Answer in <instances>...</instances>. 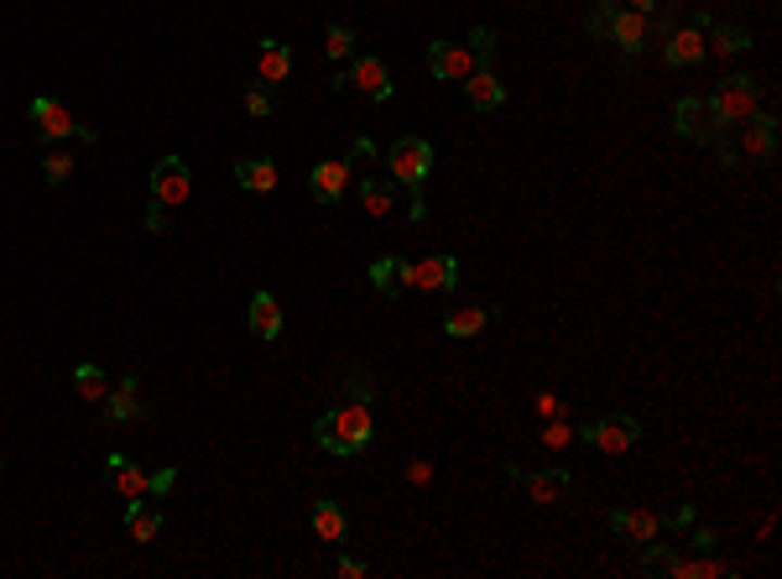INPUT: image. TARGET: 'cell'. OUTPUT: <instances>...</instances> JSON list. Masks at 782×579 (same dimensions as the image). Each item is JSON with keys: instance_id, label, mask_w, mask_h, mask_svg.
<instances>
[{"instance_id": "cell-43", "label": "cell", "mask_w": 782, "mask_h": 579, "mask_svg": "<svg viewBox=\"0 0 782 579\" xmlns=\"http://www.w3.org/2000/svg\"><path fill=\"white\" fill-rule=\"evenodd\" d=\"M407 219H413V225H422V219H428V199H422V188H413V204H407Z\"/></svg>"}, {"instance_id": "cell-7", "label": "cell", "mask_w": 782, "mask_h": 579, "mask_svg": "<svg viewBox=\"0 0 782 579\" xmlns=\"http://www.w3.org/2000/svg\"><path fill=\"white\" fill-rule=\"evenodd\" d=\"M709 105H715V115H720L726 126H741L746 115H756V110H761V84H756L752 74H730V79L715 84Z\"/></svg>"}, {"instance_id": "cell-14", "label": "cell", "mask_w": 782, "mask_h": 579, "mask_svg": "<svg viewBox=\"0 0 782 579\" xmlns=\"http://www.w3.org/2000/svg\"><path fill=\"white\" fill-rule=\"evenodd\" d=\"M704 27H673L668 37H663V58H668V68H694V63H704Z\"/></svg>"}, {"instance_id": "cell-29", "label": "cell", "mask_w": 782, "mask_h": 579, "mask_svg": "<svg viewBox=\"0 0 782 579\" xmlns=\"http://www.w3.org/2000/svg\"><path fill=\"white\" fill-rule=\"evenodd\" d=\"M361 204H365V214H376V219H381V214L391 210V204H396V184H387V178H361Z\"/></svg>"}, {"instance_id": "cell-4", "label": "cell", "mask_w": 782, "mask_h": 579, "mask_svg": "<svg viewBox=\"0 0 782 579\" xmlns=\"http://www.w3.org/2000/svg\"><path fill=\"white\" fill-rule=\"evenodd\" d=\"M673 131L683 136V141H694V147H720L730 136V126L715 115V105H709L704 95H683L673 105Z\"/></svg>"}, {"instance_id": "cell-37", "label": "cell", "mask_w": 782, "mask_h": 579, "mask_svg": "<svg viewBox=\"0 0 782 579\" xmlns=\"http://www.w3.org/2000/svg\"><path fill=\"white\" fill-rule=\"evenodd\" d=\"M173 486H178V470H173V465L147 475V496H152V501H167V496H173Z\"/></svg>"}, {"instance_id": "cell-17", "label": "cell", "mask_w": 782, "mask_h": 579, "mask_svg": "<svg viewBox=\"0 0 782 579\" xmlns=\"http://www.w3.org/2000/svg\"><path fill=\"white\" fill-rule=\"evenodd\" d=\"M610 532L626 538V543H652V538H663V512H647V506L610 512Z\"/></svg>"}, {"instance_id": "cell-5", "label": "cell", "mask_w": 782, "mask_h": 579, "mask_svg": "<svg viewBox=\"0 0 782 579\" xmlns=\"http://www.w3.org/2000/svg\"><path fill=\"white\" fill-rule=\"evenodd\" d=\"M396 288L402 292H449L459 288V262L439 251V256H422V262H396Z\"/></svg>"}, {"instance_id": "cell-24", "label": "cell", "mask_w": 782, "mask_h": 579, "mask_svg": "<svg viewBox=\"0 0 782 579\" xmlns=\"http://www.w3.org/2000/svg\"><path fill=\"white\" fill-rule=\"evenodd\" d=\"M495 318V309L491 303H475V309H454V314H443V335L449 340H475L485 324Z\"/></svg>"}, {"instance_id": "cell-12", "label": "cell", "mask_w": 782, "mask_h": 579, "mask_svg": "<svg viewBox=\"0 0 782 579\" xmlns=\"http://www.w3.org/2000/svg\"><path fill=\"white\" fill-rule=\"evenodd\" d=\"M506 475L527 486V501H532V506H553V501L569 496V486H573L569 470H532L527 475V470H517V465H506Z\"/></svg>"}, {"instance_id": "cell-22", "label": "cell", "mask_w": 782, "mask_h": 579, "mask_svg": "<svg viewBox=\"0 0 782 579\" xmlns=\"http://www.w3.org/2000/svg\"><path fill=\"white\" fill-rule=\"evenodd\" d=\"M465 100H469V110H480V115H485V110H501L506 105V84L495 79V68H475L465 79Z\"/></svg>"}, {"instance_id": "cell-2", "label": "cell", "mask_w": 782, "mask_h": 579, "mask_svg": "<svg viewBox=\"0 0 782 579\" xmlns=\"http://www.w3.org/2000/svg\"><path fill=\"white\" fill-rule=\"evenodd\" d=\"M584 32L616 42L626 58H642L647 53V42H652V16L647 11H631V5H621V0H600L595 11L584 16Z\"/></svg>"}, {"instance_id": "cell-35", "label": "cell", "mask_w": 782, "mask_h": 579, "mask_svg": "<svg viewBox=\"0 0 782 579\" xmlns=\"http://www.w3.org/2000/svg\"><path fill=\"white\" fill-rule=\"evenodd\" d=\"M245 110H251L256 121H266V115L277 110V95H272V84H251V89H245Z\"/></svg>"}, {"instance_id": "cell-42", "label": "cell", "mask_w": 782, "mask_h": 579, "mask_svg": "<svg viewBox=\"0 0 782 579\" xmlns=\"http://www.w3.org/2000/svg\"><path fill=\"white\" fill-rule=\"evenodd\" d=\"M407 480H413V486H428V480H433V465H428V460H413V465H407Z\"/></svg>"}, {"instance_id": "cell-6", "label": "cell", "mask_w": 782, "mask_h": 579, "mask_svg": "<svg viewBox=\"0 0 782 579\" xmlns=\"http://www.w3.org/2000/svg\"><path fill=\"white\" fill-rule=\"evenodd\" d=\"M387 167H391V184H407V188H422L428 173H433V141L422 136H396L387 147Z\"/></svg>"}, {"instance_id": "cell-31", "label": "cell", "mask_w": 782, "mask_h": 579, "mask_svg": "<svg viewBox=\"0 0 782 579\" xmlns=\"http://www.w3.org/2000/svg\"><path fill=\"white\" fill-rule=\"evenodd\" d=\"M370 288L381 292V298H402V288H396V256H381V262H370Z\"/></svg>"}, {"instance_id": "cell-19", "label": "cell", "mask_w": 782, "mask_h": 579, "mask_svg": "<svg viewBox=\"0 0 782 579\" xmlns=\"http://www.w3.org/2000/svg\"><path fill=\"white\" fill-rule=\"evenodd\" d=\"M344 188H350V162H318V167L308 173L313 204H339Z\"/></svg>"}, {"instance_id": "cell-30", "label": "cell", "mask_w": 782, "mask_h": 579, "mask_svg": "<svg viewBox=\"0 0 782 579\" xmlns=\"http://www.w3.org/2000/svg\"><path fill=\"white\" fill-rule=\"evenodd\" d=\"M735 569L730 564H715L709 553L704 558H678V569H673V579H730Z\"/></svg>"}, {"instance_id": "cell-21", "label": "cell", "mask_w": 782, "mask_h": 579, "mask_svg": "<svg viewBox=\"0 0 782 579\" xmlns=\"http://www.w3.org/2000/svg\"><path fill=\"white\" fill-rule=\"evenodd\" d=\"M350 89H361V95H370V100H391V74L381 58H355L350 63Z\"/></svg>"}, {"instance_id": "cell-41", "label": "cell", "mask_w": 782, "mask_h": 579, "mask_svg": "<svg viewBox=\"0 0 782 579\" xmlns=\"http://www.w3.org/2000/svg\"><path fill=\"white\" fill-rule=\"evenodd\" d=\"M339 579H365V558H350V553H339Z\"/></svg>"}, {"instance_id": "cell-10", "label": "cell", "mask_w": 782, "mask_h": 579, "mask_svg": "<svg viewBox=\"0 0 782 579\" xmlns=\"http://www.w3.org/2000/svg\"><path fill=\"white\" fill-rule=\"evenodd\" d=\"M778 158V115L756 110L741 121V162H772Z\"/></svg>"}, {"instance_id": "cell-8", "label": "cell", "mask_w": 782, "mask_h": 579, "mask_svg": "<svg viewBox=\"0 0 782 579\" xmlns=\"http://www.w3.org/2000/svg\"><path fill=\"white\" fill-rule=\"evenodd\" d=\"M26 115H31V126H37V136H42V141H63V136H84V141H100V131H94V126L74 121V115H68V105H58L52 95H37V100L26 105Z\"/></svg>"}, {"instance_id": "cell-3", "label": "cell", "mask_w": 782, "mask_h": 579, "mask_svg": "<svg viewBox=\"0 0 782 579\" xmlns=\"http://www.w3.org/2000/svg\"><path fill=\"white\" fill-rule=\"evenodd\" d=\"M573 439L600 449V454H626V449L642 444V418L636 413H605L595 423H573Z\"/></svg>"}, {"instance_id": "cell-33", "label": "cell", "mask_w": 782, "mask_h": 579, "mask_svg": "<svg viewBox=\"0 0 782 579\" xmlns=\"http://www.w3.org/2000/svg\"><path fill=\"white\" fill-rule=\"evenodd\" d=\"M68 178H74V158H68V152H48V158H42V184L63 188Z\"/></svg>"}, {"instance_id": "cell-36", "label": "cell", "mask_w": 782, "mask_h": 579, "mask_svg": "<svg viewBox=\"0 0 782 579\" xmlns=\"http://www.w3.org/2000/svg\"><path fill=\"white\" fill-rule=\"evenodd\" d=\"M469 53H475V63H480V68H491V58H495V32H491V27H475V32H469Z\"/></svg>"}, {"instance_id": "cell-15", "label": "cell", "mask_w": 782, "mask_h": 579, "mask_svg": "<svg viewBox=\"0 0 782 579\" xmlns=\"http://www.w3.org/2000/svg\"><path fill=\"white\" fill-rule=\"evenodd\" d=\"M245 318H251V335L256 340H282V324H287V314H282V298L277 292H251V309H245Z\"/></svg>"}, {"instance_id": "cell-45", "label": "cell", "mask_w": 782, "mask_h": 579, "mask_svg": "<svg viewBox=\"0 0 782 579\" xmlns=\"http://www.w3.org/2000/svg\"><path fill=\"white\" fill-rule=\"evenodd\" d=\"M621 5H631V11H657V0H621Z\"/></svg>"}, {"instance_id": "cell-39", "label": "cell", "mask_w": 782, "mask_h": 579, "mask_svg": "<svg viewBox=\"0 0 782 579\" xmlns=\"http://www.w3.org/2000/svg\"><path fill=\"white\" fill-rule=\"evenodd\" d=\"M715 543H720V532H715V527H694V532H689V549L715 553Z\"/></svg>"}, {"instance_id": "cell-16", "label": "cell", "mask_w": 782, "mask_h": 579, "mask_svg": "<svg viewBox=\"0 0 782 579\" xmlns=\"http://www.w3.org/2000/svg\"><path fill=\"white\" fill-rule=\"evenodd\" d=\"M147 475H152V470H141L130 454H104V480H110V491H115V496H126V501L147 496Z\"/></svg>"}, {"instance_id": "cell-27", "label": "cell", "mask_w": 782, "mask_h": 579, "mask_svg": "<svg viewBox=\"0 0 782 579\" xmlns=\"http://www.w3.org/2000/svg\"><path fill=\"white\" fill-rule=\"evenodd\" d=\"M704 48H715V53H746L752 48V32L746 27H730V22H709V32H704Z\"/></svg>"}, {"instance_id": "cell-25", "label": "cell", "mask_w": 782, "mask_h": 579, "mask_svg": "<svg viewBox=\"0 0 782 579\" xmlns=\"http://www.w3.org/2000/svg\"><path fill=\"white\" fill-rule=\"evenodd\" d=\"M308 523H313V532L324 538V543H344L350 538V517L339 512V501H313V512H308Z\"/></svg>"}, {"instance_id": "cell-23", "label": "cell", "mask_w": 782, "mask_h": 579, "mask_svg": "<svg viewBox=\"0 0 782 579\" xmlns=\"http://www.w3.org/2000/svg\"><path fill=\"white\" fill-rule=\"evenodd\" d=\"M277 178H282V173H277V162L272 158H240L235 162V184L245 188V193H272Z\"/></svg>"}, {"instance_id": "cell-13", "label": "cell", "mask_w": 782, "mask_h": 579, "mask_svg": "<svg viewBox=\"0 0 782 579\" xmlns=\"http://www.w3.org/2000/svg\"><path fill=\"white\" fill-rule=\"evenodd\" d=\"M100 407H104V423H141V418H147V402H141V381H136V376L115 381V387H110V397H104Z\"/></svg>"}, {"instance_id": "cell-18", "label": "cell", "mask_w": 782, "mask_h": 579, "mask_svg": "<svg viewBox=\"0 0 782 579\" xmlns=\"http://www.w3.org/2000/svg\"><path fill=\"white\" fill-rule=\"evenodd\" d=\"M162 523H167L162 501H152V496L126 501V532H130V543H152L156 532H162Z\"/></svg>"}, {"instance_id": "cell-1", "label": "cell", "mask_w": 782, "mask_h": 579, "mask_svg": "<svg viewBox=\"0 0 782 579\" xmlns=\"http://www.w3.org/2000/svg\"><path fill=\"white\" fill-rule=\"evenodd\" d=\"M370 439H376V397H370L365 376H350L344 402H335L324 418H313V444L344 460V454H361Z\"/></svg>"}, {"instance_id": "cell-40", "label": "cell", "mask_w": 782, "mask_h": 579, "mask_svg": "<svg viewBox=\"0 0 782 579\" xmlns=\"http://www.w3.org/2000/svg\"><path fill=\"white\" fill-rule=\"evenodd\" d=\"M532 407H538V418H558V413H564V402H558V397H547V392L532 397Z\"/></svg>"}, {"instance_id": "cell-20", "label": "cell", "mask_w": 782, "mask_h": 579, "mask_svg": "<svg viewBox=\"0 0 782 579\" xmlns=\"http://www.w3.org/2000/svg\"><path fill=\"white\" fill-rule=\"evenodd\" d=\"M256 79L272 84V89L292 79V48H287V42H277V37H261V48H256Z\"/></svg>"}, {"instance_id": "cell-26", "label": "cell", "mask_w": 782, "mask_h": 579, "mask_svg": "<svg viewBox=\"0 0 782 579\" xmlns=\"http://www.w3.org/2000/svg\"><path fill=\"white\" fill-rule=\"evenodd\" d=\"M68 381H74V392L84 397V402H104L110 397V376H104V366H94V361H78L74 370H68Z\"/></svg>"}, {"instance_id": "cell-28", "label": "cell", "mask_w": 782, "mask_h": 579, "mask_svg": "<svg viewBox=\"0 0 782 579\" xmlns=\"http://www.w3.org/2000/svg\"><path fill=\"white\" fill-rule=\"evenodd\" d=\"M678 558H683V553H678L673 543H657V538H652V543H642V564H636V569H642V575H668L673 579Z\"/></svg>"}, {"instance_id": "cell-32", "label": "cell", "mask_w": 782, "mask_h": 579, "mask_svg": "<svg viewBox=\"0 0 782 579\" xmlns=\"http://www.w3.org/2000/svg\"><path fill=\"white\" fill-rule=\"evenodd\" d=\"M324 53H329V63H344V58H355V27H329V37H324Z\"/></svg>"}, {"instance_id": "cell-34", "label": "cell", "mask_w": 782, "mask_h": 579, "mask_svg": "<svg viewBox=\"0 0 782 579\" xmlns=\"http://www.w3.org/2000/svg\"><path fill=\"white\" fill-rule=\"evenodd\" d=\"M573 444V418L558 413V418H543V449H569Z\"/></svg>"}, {"instance_id": "cell-38", "label": "cell", "mask_w": 782, "mask_h": 579, "mask_svg": "<svg viewBox=\"0 0 782 579\" xmlns=\"http://www.w3.org/2000/svg\"><path fill=\"white\" fill-rule=\"evenodd\" d=\"M673 527H694V501H683V506H673L663 517V532H673Z\"/></svg>"}, {"instance_id": "cell-11", "label": "cell", "mask_w": 782, "mask_h": 579, "mask_svg": "<svg viewBox=\"0 0 782 579\" xmlns=\"http://www.w3.org/2000/svg\"><path fill=\"white\" fill-rule=\"evenodd\" d=\"M475 68H480V63H475V53H469L465 42H428V74H433V79L465 84Z\"/></svg>"}, {"instance_id": "cell-44", "label": "cell", "mask_w": 782, "mask_h": 579, "mask_svg": "<svg viewBox=\"0 0 782 579\" xmlns=\"http://www.w3.org/2000/svg\"><path fill=\"white\" fill-rule=\"evenodd\" d=\"M162 225H167V219H162V204H152V210H147V230H152V236H156Z\"/></svg>"}, {"instance_id": "cell-9", "label": "cell", "mask_w": 782, "mask_h": 579, "mask_svg": "<svg viewBox=\"0 0 782 579\" xmlns=\"http://www.w3.org/2000/svg\"><path fill=\"white\" fill-rule=\"evenodd\" d=\"M188 193H193V173H188V162H182L178 152H167V158L152 167V204H162V210H178Z\"/></svg>"}]
</instances>
